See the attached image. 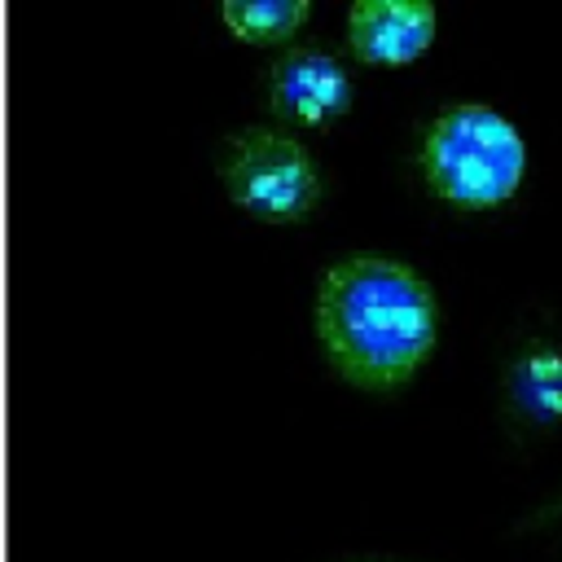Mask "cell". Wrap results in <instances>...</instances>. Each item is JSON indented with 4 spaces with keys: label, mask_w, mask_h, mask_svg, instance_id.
<instances>
[{
    "label": "cell",
    "mask_w": 562,
    "mask_h": 562,
    "mask_svg": "<svg viewBox=\"0 0 562 562\" xmlns=\"http://www.w3.org/2000/svg\"><path fill=\"white\" fill-rule=\"evenodd\" d=\"M558 509H562V496H558V501H553V505H549V514H558Z\"/></svg>",
    "instance_id": "cell-8"
},
{
    "label": "cell",
    "mask_w": 562,
    "mask_h": 562,
    "mask_svg": "<svg viewBox=\"0 0 562 562\" xmlns=\"http://www.w3.org/2000/svg\"><path fill=\"white\" fill-rule=\"evenodd\" d=\"M224 26L237 40L250 44H281L285 35H294V26L307 18L303 0H228L224 9Z\"/></svg>",
    "instance_id": "cell-7"
},
{
    "label": "cell",
    "mask_w": 562,
    "mask_h": 562,
    "mask_svg": "<svg viewBox=\"0 0 562 562\" xmlns=\"http://www.w3.org/2000/svg\"><path fill=\"white\" fill-rule=\"evenodd\" d=\"M527 167L518 127L492 105L461 101L448 105L422 140V171L430 189L457 206H496L505 202Z\"/></svg>",
    "instance_id": "cell-2"
},
{
    "label": "cell",
    "mask_w": 562,
    "mask_h": 562,
    "mask_svg": "<svg viewBox=\"0 0 562 562\" xmlns=\"http://www.w3.org/2000/svg\"><path fill=\"white\" fill-rule=\"evenodd\" d=\"M224 189L246 215L294 224L321 198V167L299 136L281 127H246L228 136Z\"/></svg>",
    "instance_id": "cell-3"
},
{
    "label": "cell",
    "mask_w": 562,
    "mask_h": 562,
    "mask_svg": "<svg viewBox=\"0 0 562 562\" xmlns=\"http://www.w3.org/2000/svg\"><path fill=\"white\" fill-rule=\"evenodd\" d=\"M505 404L518 426L549 430L562 422V342L531 338L505 369Z\"/></svg>",
    "instance_id": "cell-6"
},
{
    "label": "cell",
    "mask_w": 562,
    "mask_h": 562,
    "mask_svg": "<svg viewBox=\"0 0 562 562\" xmlns=\"http://www.w3.org/2000/svg\"><path fill=\"white\" fill-rule=\"evenodd\" d=\"M360 562H391V558H360Z\"/></svg>",
    "instance_id": "cell-9"
},
{
    "label": "cell",
    "mask_w": 562,
    "mask_h": 562,
    "mask_svg": "<svg viewBox=\"0 0 562 562\" xmlns=\"http://www.w3.org/2000/svg\"><path fill=\"white\" fill-rule=\"evenodd\" d=\"M268 105L299 127H325L351 105V70L325 48H285L268 70Z\"/></svg>",
    "instance_id": "cell-4"
},
{
    "label": "cell",
    "mask_w": 562,
    "mask_h": 562,
    "mask_svg": "<svg viewBox=\"0 0 562 562\" xmlns=\"http://www.w3.org/2000/svg\"><path fill=\"white\" fill-rule=\"evenodd\" d=\"M435 316L430 285L400 259H338L316 285V338L329 364L364 391H391L426 364Z\"/></svg>",
    "instance_id": "cell-1"
},
{
    "label": "cell",
    "mask_w": 562,
    "mask_h": 562,
    "mask_svg": "<svg viewBox=\"0 0 562 562\" xmlns=\"http://www.w3.org/2000/svg\"><path fill=\"white\" fill-rule=\"evenodd\" d=\"M435 40V9L426 0H360L347 13V44L360 61L400 66Z\"/></svg>",
    "instance_id": "cell-5"
}]
</instances>
